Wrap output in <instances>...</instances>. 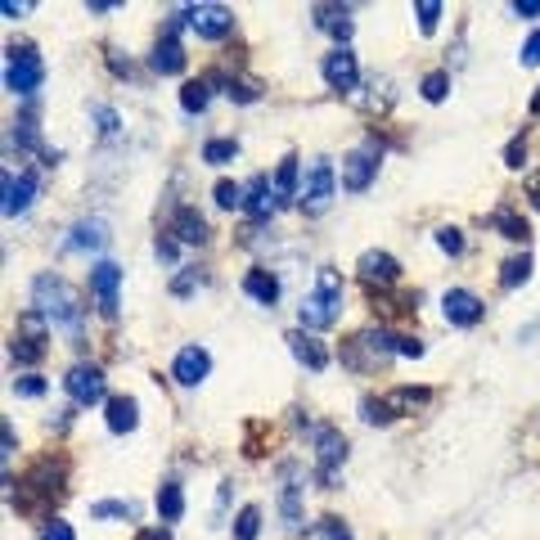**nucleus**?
Listing matches in <instances>:
<instances>
[{"instance_id":"20","label":"nucleus","mask_w":540,"mask_h":540,"mask_svg":"<svg viewBox=\"0 0 540 540\" xmlns=\"http://www.w3.org/2000/svg\"><path fill=\"white\" fill-rule=\"evenodd\" d=\"M275 207H279V198H275V185H270V176H252L248 185H243V212H248V216L266 221Z\"/></svg>"},{"instance_id":"41","label":"nucleus","mask_w":540,"mask_h":540,"mask_svg":"<svg viewBox=\"0 0 540 540\" xmlns=\"http://www.w3.org/2000/svg\"><path fill=\"white\" fill-rule=\"evenodd\" d=\"M315 531H320L324 540H356V536H351V527H347V522H342V518H333V513H324V518L315 522Z\"/></svg>"},{"instance_id":"9","label":"nucleus","mask_w":540,"mask_h":540,"mask_svg":"<svg viewBox=\"0 0 540 540\" xmlns=\"http://www.w3.org/2000/svg\"><path fill=\"white\" fill-rule=\"evenodd\" d=\"M45 315L41 311H23L18 315V333L14 342H9V356L18 360V365H36V360L45 356Z\"/></svg>"},{"instance_id":"45","label":"nucleus","mask_w":540,"mask_h":540,"mask_svg":"<svg viewBox=\"0 0 540 540\" xmlns=\"http://www.w3.org/2000/svg\"><path fill=\"white\" fill-rule=\"evenodd\" d=\"M396 356L419 360V356H423V342H419V338H410V333H396Z\"/></svg>"},{"instance_id":"21","label":"nucleus","mask_w":540,"mask_h":540,"mask_svg":"<svg viewBox=\"0 0 540 540\" xmlns=\"http://www.w3.org/2000/svg\"><path fill=\"white\" fill-rule=\"evenodd\" d=\"M311 18H315V27H320V32L333 36V41H351V32H356V23H351V9H347V5H315Z\"/></svg>"},{"instance_id":"24","label":"nucleus","mask_w":540,"mask_h":540,"mask_svg":"<svg viewBox=\"0 0 540 540\" xmlns=\"http://www.w3.org/2000/svg\"><path fill=\"white\" fill-rule=\"evenodd\" d=\"M243 293H248L252 302H261V306H275L279 302V279L270 275L266 266H252L248 275H243Z\"/></svg>"},{"instance_id":"22","label":"nucleus","mask_w":540,"mask_h":540,"mask_svg":"<svg viewBox=\"0 0 540 540\" xmlns=\"http://www.w3.org/2000/svg\"><path fill=\"white\" fill-rule=\"evenodd\" d=\"M284 342H288V351H293V356L302 360L306 369H315V374H320V369L329 365V351L320 347V338H315V333H306V329H293V333H288Z\"/></svg>"},{"instance_id":"10","label":"nucleus","mask_w":540,"mask_h":540,"mask_svg":"<svg viewBox=\"0 0 540 540\" xmlns=\"http://www.w3.org/2000/svg\"><path fill=\"white\" fill-rule=\"evenodd\" d=\"M63 392L72 396V405H99V401H108V378L99 365H86V360H81V365L68 369Z\"/></svg>"},{"instance_id":"42","label":"nucleus","mask_w":540,"mask_h":540,"mask_svg":"<svg viewBox=\"0 0 540 540\" xmlns=\"http://www.w3.org/2000/svg\"><path fill=\"white\" fill-rule=\"evenodd\" d=\"M437 248L450 252V257H459V252H464V234H459L455 225H437Z\"/></svg>"},{"instance_id":"4","label":"nucleus","mask_w":540,"mask_h":540,"mask_svg":"<svg viewBox=\"0 0 540 540\" xmlns=\"http://www.w3.org/2000/svg\"><path fill=\"white\" fill-rule=\"evenodd\" d=\"M338 315H342V275L333 266H324L320 275H315V293L302 302L297 320H302L306 333H315V329H329Z\"/></svg>"},{"instance_id":"17","label":"nucleus","mask_w":540,"mask_h":540,"mask_svg":"<svg viewBox=\"0 0 540 540\" xmlns=\"http://www.w3.org/2000/svg\"><path fill=\"white\" fill-rule=\"evenodd\" d=\"M149 68L162 72V77H176V72H185V45H180V36L171 32V27L158 36V45H153Z\"/></svg>"},{"instance_id":"7","label":"nucleus","mask_w":540,"mask_h":540,"mask_svg":"<svg viewBox=\"0 0 540 540\" xmlns=\"http://www.w3.org/2000/svg\"><path fill=\"white\" fill-rule=\"evenodd\" d=\"M333 194H338V176H333V162H329V158H315L311 171H306V180H302L297 207H302L306 216H320V212H329Z\"/></svg>"},{"instance_id":"38","label":"nucleus","mask_w":540,"mask_h":540,"mask_svg":"<svg viewBox=\"0 0 540 540\" xmlns=\"http://www.w3.org/2000/svg\"><path fill=\"white\" fill-rule=\"evenodd\" d=\"M360 419H365V423H378V428H387V423H392V410H387L383 396H365V401H360Z\"/></svg>"},{"instance_id":"23","label":"nucleus","mask_w":540,"mask_h":540,"mask_svg":"<svg viewBox=\"0 0 540 540\" xmlns=\"http://www.w3.org/2000/svg\"><path fill=\"white\" fill-rule=\"evenodd\" d=\"M108 243V221L104 216H86V221L72 225V239L68 248H81V252H99Z\"/></svg>"},{"instance_id":"11","label":"nucleus","mask_w":540,"mask_h":540,"mask_svg":"<svg viewBox=\"0 0 540 540\" xmlns=\"http://www.w3.org/2000/svg\"><path fill=\"white\" fill-rule=\"evenodd\" d=\"M117 288H122V266L117 261H95L90 266V293L104 320H117Z\"/></svg>"},{"instance_id":"2","label":"nucleus","mask_w":540,"mask_h":540,"mask_svg":"<svg viewBox=\"0 0 540 540\" xmlns=\"http://www.w3.org/2000/svg\"><path fill=\"white\" fill-rule=\"evenodd\" d=\"M63 495V464L59 459H41V464L27 468V477L18 482V495H9L18 513H41L50 509L54 500Z\"/></svg>"},{"instance_id":"5","label":"nucleus","mask_w":540,"mask_h":540,"mask_svg":"<svg viewBox=\"0 0 540 540\" xmlns=\"http://www.w3.org/2000/svg\"><path fill=\"white\" fill-rule=\"evenodd\" d=\"M45 81V63L36 54V45H9L5 50V90L14 99H32Z\"/></svg>"},{"instance_id":"14","label":"nucleus","mask_w":540,"mask_h":540,"mask_svg":"<svg viewBox=\"0 0 540 540\" xmlns=\"http://www.w3.org/2000/svg\"><path fill=\"white\" fill-rule=\"evenodd\" d=\"M311 437H315V459H320V482L333 486V468L347 464V437L338 428H329V423L311 428Z\"/></svg>"},{"instance_id":"52","label":"nucleus","mask_w":540,"mask_h":540,"mask_svg":"<svg viewBox=\"0 0 540 540\" xmlns=\"http://www.w3.org/2000/svg\"><path fill=\"white\" fill-rule=\"evenodd\" d=\"M513 14H518V18H536L540 14V0H513Z\"/></svg>"},{"instance_id":"49","label":"nucleus","mask_w":540,"mask_h":540,"mask_svg":"<svg viewBox=\"0 0 540 540\" xmlns=\"http://www.w3.org/2000/svg\"><path fill=\"white\" fill-rule=\"evenodd\" d=\"M153 252H158L162 261H176V239H171V234H158V243H153Z\"/></svg>"},{"instance_id":"26","label":"nucleus","mask_w":540,"mask_h":540,"mask_svg":"<svg viewBox=\"0 0 540 540\" xmlns=\"http://www.w3.org/2000/svg\"><path fill=\"white\" fill-rule=\"evenodd\" d=\"M383 401H387V410H392V419H401V414H414L419 405L432 401V387H392Z\"/></svg>"},{"instance_id":"37","label":"nucleus","mask_w":540,"mask_h":540,"mask_svg":"<svg viewBox=\"0 0 540 540\" xmlns=\"http://www.w3.org/2000/svg\"><path fill=\"white\" fill-rule=\"evenodd\" d=\"M419 90H423V99H428V104H441V99H446V90H450V72H446V68L428 72Z\"/></svg>"},{"instance_id":"40","label":"nucleus","mask_w":540,"mask_h":540,"mask_svg":"<svg viewBox=\"0 0 540 540\" xmlns=\"http://www.w3.org/2000/svg\"><path fill=\"white\" fill-rule=\"evenodd\" d=\"M212 198H216V207H243V185H234V180H216V189H212Z\"/></svg>"},{"instance_id":"13","label":"nucleus","mask_w":540,"mask_h":540,"mask_svg":"<svg viewBox=\"0 0 540 540\" xmlns=\"http://www.w3.org/2000/svg\"><path fill=\"white\" fill-rule=\"evenodd\" d=\"M441 315H446V324H455V329H477L486 315V302L477 293H468V288H450V293L441 297Z\"/></svg>"},{"instance_id":"35","label":"nucleus","mask_w":540,"mask_h":540,"mask_svg":"<svg viewBox=\"0 0 540 540\" xmlns=\"http://www.w3.org/2000/svg\"><path fill=\"white\" fill-rule=\"evenodd\" d=\"M257 531H261V509L257 504H243L234 513V540H257Z\"/></svg>"},{"instance_id":"3","label":"nucleus","mask_w":540,"mask_h":540,"mask_svg":"<svg viewBox=\"0 0 540 540\" xmlns=\"http://www.w3.org/2000/svg\"><path fill=\"white\" fill-rule=\"evenodd\" d=\"M396 356V333L392 329H360L342 342V365L356 374H374Z\"/></svg>"},{"instance_id":"56","label":"nucleus","mask_w":540,"mask_h":540,"mask_svg":"<svg viewBox=\"0 0 540 540\" xmlns=\"http://www.w3.org/2000/svg\"><path fill=\"white\" fill-rule=\"evenodd\" d=\"M531 117H540V86L531 90Z\"/></svg>"},{"instance_id":"12","label":"nucleus","mask_w":540,"mask_h":540,"mask_svg":"<svg viewBox=\"0 0 540 540\" xmlns=\"http://www.w3.org/2000/svg\"><path fill=\"white\" fill-rule=\"evenodd\" d=\"M320 77H324V86L338 90V95L356 90V81H360V63H356V54H351L347 45L329 50V54H324V63H320Z\"/></svg>"},{"instance_id":"19","label":"nucleus","mask_w":540,"mask_h":540,"mask_svg":"<svg viewBox=\"0 0 540 540\" xmlns=\"http://www.w3.org/2000/svg\"><path fill=\"white\" fill-rule=\"evenodd\" d=\"M104 423H108V432H117V437L135 432L140 428V401H135V396H108L104 401Z\"/></svg>"},{"instance_id":"16","label":"nucleus","mask_w":540,"mask_h":540,"mask_svg":"<svg viewBox=\"0 0 540 540\" xmlns=\"http://www.w3.org/2000/svg\"><path fill=\"white\" fill-rule=\"evenodd\" d=\"M189 27L203 41H225L234 32V14L225 5H189Z\"/></svg>"},{"instance_id":"43","label":"nucleus","mask_w":540,"mask_h":540,"mask_svg":"<svg viewBox=\"0 0 540 540\" xmlns=\"http://www.w3.org/2000/svg\"><path fill=\"white\" fill-rule=\"evenodd\" d=\"M522 162H527V140H522V135H513L509 149H504V167L522 171Z\"/></svg>"},{"instance_id":"18","label":"nucleus","mask_w":540,"mask_h":540,"mask_svg":"<svg viewBox=\"0 0 540 540\" xmlns=\"http://www.w3.org/2000/svg\"><path fill=\"white\" fill-rule=\"evenodd\" d=\"M0 185H5V216H23L27 207H32V198H36V176L32 171H5V180H0Z\"/></svg>"},{"instance_id":"1","label":"nucleus","mask_w":540,"mask_h":540,"mask_svg":"<svg viewBox=\"0 0 540 540\" xmlns=\"http://www.w3.org/2000/svg\"><path fill=\"white\" fill-rule=\"evenodd\" d=\"M32 311H41L54 329L81 338V315H86V306H81L77 288H72L63 275H54V270H45V275L32 279Z\"/></svg>"},{"instance_id":"46","label":"nucleus","mask_w":540,"mask_h":540,"mask_svg":"<svg viewBox=\"0 0 540 540\" xmlns=\"http://www.w3.org/2000/svg\"><path fill=\"white\" fill-rule=\"evenodd\" d=\"M518 59L527 63V68H536V63H540V27L527 36V45H522V54H518Z\"/></svg>"},{"instance_id":"33","label":"nucleus","mask_w":540,"mask_h":540,"mask_svg":"<svg viewBox=\"0 0 540 540\" xmlns=\"http://www.w3.org/2000/svg\"><path fill=\"white\" fill-rule=\"evenodd\" d=\"M207 99H212V86H207V81H185V86H180V108H185L189 117L203 113Z\"/></svg>"},{"instance_id":"47","label":"nucleus","mask_w":540,"mask_h":540,"mask_svg":"<svg viewBox=\"0 0 540 540\" xmlns=\"http://www.w3.org/2000/svg\"><path fill=\"white\" fill-rule=\"evenodd\" d=\"M14 392H18V396H41L45 383H41L36 374H23V378H14Z\"/></svg>"},{"instance_id":"50","label":"nucleus","mask_w":540,"mask_h":540,"mask_svg":"<svg viewBox=\"0 0 540 540\" xmlns=\"http://www.w3.org/2000/svg\"><path fill=\"white\" fill-rule=\"evenodd\" d=\"M194 284H198V270H185V275H180L176 284H171V293L185 297V293H194Z\"/></svg>"},{"instance_id":"25","label":"nucleus","mask_w":540,"mask_h":540,"mask_svg":"<svg viewBox=\"0 0 540 540\" xmlns=\"http://www.w3.org/2000/svg\"><path fill=\"white\" fill-rule=\"evenodd\" d=\"M167 234H176L180 243H207V221L194 212V207H176V212H171V230Z\"/></svg>"},{"instance_id":"27","label":"nucleus","mask_w":540,"mask_h":540,"mask_svg":"<svg viewBox=\"0 0 540 540\" xmlns=\"http://www.w3.org/2000/svg\"><path fill=\"white\" fill-rule=\"evenodd\" d=\"M158 518L162 522H180V518H185V486H180L176 477H167V482L158 486Z\"/></svg>"},{"instance_id":"48","label":"nucleus","mask_w":540,"mask_h":540,"mask_svg":"<svg viewBox=\"0 0 540 540\" xmlns=\"http://www.w3.org/2000/svg\"><path fill=\"white\" fill-rule=\"evenodd\" d=\"M95 122H99V131L104 135H117V113L108 104H95Z\"/></svg>"},{"instance_id":"44","label":"nucleus","mask_w":540,"mask_h":540,"mask_svg":"<svg viewBox=\"0 0 540 540\" xmlns=\"http://www.w3.org/2000/svg\"><path fill=\"white\" fill-rule=\"evenodd\" d=\"M41 540H77V531H72L63 518H50V522L41 527Z\"/></svg>"},{"instance_id":"34","label":"nucleus","mask_w":540,"mask_h":540,"mask_svg":"<svg viewBox=\"0 0 540 540\" xmlns=\"http://www.w3.org/2000/svg\"><path fill=\"white\" fill-rule=\"evenodd\" d=\"M14 144H18V149H41V131H36V113H32V108L14 117Z\"/></svg>"},{"instance_id":"6","label":"nucleus","mask_w":540,"mask_h":540,"mask_svg":"<svg viewBox=\"0 0 540 540\" xmlns=\"http://www.w3.org/2000/svg\"><path fill=\"white\" fill-rule=\"evenodd\" d=\"M378 162H383V144L369 135L365 144H356V149L342 158V189H347V194H365L378 176Z\"/></svg>"},{"instance_id":"28","label":"nucleus","mask_w":540,"mask_h":540,"mask_svg":"<svg viewBox=\"0 0 540 540\" xmlns=\"http://www.w3.org/2000/svg\"><path fill=\"white\" fill-rule=\"evenodd\" d=\"M297 194H302V189H297V153H284V158H279V171H275V198H279V207L293 203Z\"/></svg>"},{"instance_id":"53","label":"nucleus","mask_w":540,"mask_h":540,"mask_svg":"<svg viewBox=\"0 0 540 540\" xmlns=\"http://www.w3.org/2000/svg\"><path fill=\"white\" fill-rule=\"evenodd\" d=\"M0 441H5V450H0V455H14V428H9V423H5V428H0Z\"/></svg>"},{"instance_id":"32","label":"nucleus","mask_w":540,"mask_h":540,"mask_svg":"<svg viewBox=\"0 0 540 540\" xmlns=\"http://www.w3.org/2000/svg\"><path fill=\"white\" fill-rule=\"evenodd\" d=\"M531 279V252H522V257H509L500 266V288L509 293V288H522Z\"/></svg>"},{"instance_id":"54","label":"nucleus","mask_w":540,"mask_h":540,"mask_svg":"<svg viewBox=\"0 0 540 540\" xmlns=\"http://www.w3.org/2000/svg\"><path fill=\"white\" fill-rule=\"evenodd\" d=\"M527 194H531V207L540 212V176H531V180H527Z\"/></svg>"},{"instance_id":"55","label":"nucleus","mask_w":540,"mask_h":540,"mask_svg":"<svg viewBox=\"0 0 540 540\" xmlns=\"http://www.w3.org/2000/svg\"><path fill=\"white\" fill-rule=\"evenodd\" d=\"M90 14H108V9H117V0H90Z\"/></svg>"},{"instance_id":"39","label":"nucleus","mask_w":540,"mask_h":540,"mask_svg":"<svg viewBox=\"0 0 540 540\" xmlns=\"http://www.w3.org/2000/svg\"><path fill=\"white\" fill-rule=\"evenodd\" d=\"M414 18H419V32L432 36L437 32V23H441V5L437 0H419V5H414Z\"/></svg>"},{"instance_id":"30","label":"nucleus","mask_w":540,"mask_h":540,"mask_svg":"<svg viewBox=\"0 0 540 540\" xmlns=\"http://www.w3.org/2000/svg\"><path fill=\"white\" fill-rule=\"evenodd\" d=\"M491 230H500V239H513V243H527V221H522L518 212H509V207H495L491 212Z\"/></svg>"},{"instance_id":"31","label":"nucleus","mask_w":540,"mask_h":540,"mask_svg":"<svg viewBox=\"0 0 540 540\" xmlns=\"http://www.w3.org/2000/svg\"><path fill=\"white\" fill-rule=\"evenodd\" d=\"M90 518H95V522H108V518L135 522V518H140V504H135V500H99V504H90Z\"/></svg>"},{"instance_id":"36","label":"nucleus","mask_w":540,"mask_h":540,"mask_svg":"<svg viewBox=\"0 0 540 540\" xmlns=\"http://www.w3.org/2000/svg\"><path fill=\"white\" fill-rule=\"evenodd\" d=\"M239 158V140H207L203 144V162H212V167H225V162Z\"/></svg>"},{"instance_id":"29","label":"nucleus","mask_w":540,"mask_h":540,"mask_svg":"<svg viewBox=\"0 0 540 540\" xmlns=\"http://www.w3.org/2000/svg\"><path fill=\"white\" fill-rule=\"evenodd\" d=\"M279 513H284V527L288 531H302V486L288 477L284 491H279Z\"/></svg>"},{"instance_id":"51","label":"nucleus","mask_w":540,"mask_h":540,"mask_svg":"<svg viewBox=\"0 0 540 540\" xmlns=\"http://www.w3.org/2000/svg\"><path fill=\"white\" fill-rule=\"evenodd\" d=\"M27 9H32V0H5V5H0V14H5V18H23Z\"/></svg>"},{"instance_id":"15","label":"nucleus","mask_w":540,"mask_h":540,"mask_svg":"<svg viewBox=\"0 0 540 540\" xmlns=\"http://www.w3.org/2000/svg\"><path fill=\"white\" fill-rule=\"evenodd\" d=\"M207 374H212V356H207V347H198V342L180 347L176 360H171V378H176L180 387H198Z\"/></svg>"},{"instance_id":"8","label":"nucleus","mask_w":540,"mask_h":540,"mask_svg":"<svg viewBox=\"0 0 540 540\" xmlns=\"http://www.w3.org/2000/svg\"><path fill=\"white\" fill-rule=\"evenodd\" d=\"M356 275H360V284H365L369 293H387V288L401 284V261H396L392 252H383V248H369V252H360Z\"/></svg>"}]
</instances>
